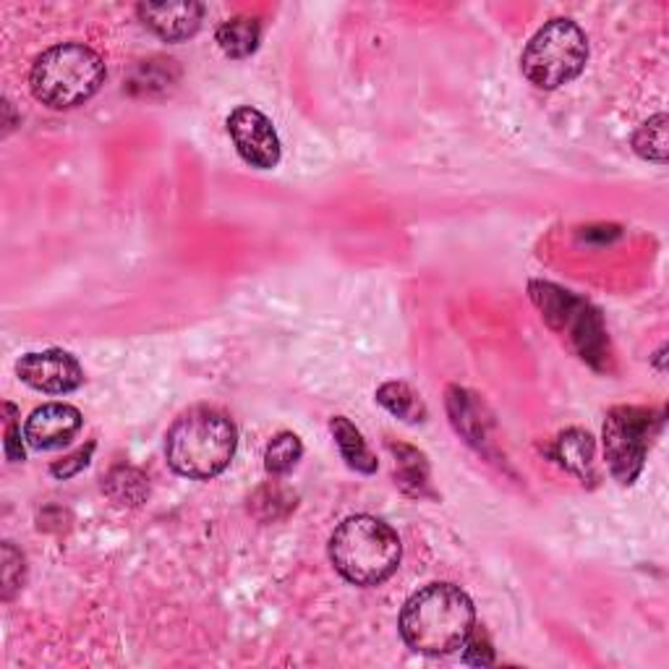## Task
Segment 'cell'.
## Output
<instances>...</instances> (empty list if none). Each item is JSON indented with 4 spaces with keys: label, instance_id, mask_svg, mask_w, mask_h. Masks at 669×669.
<instances>
[{
    "label": "cell",
    "instance_id": "cell-1",
    "mask_svg": "<svg viewBox=\"0 0 669 669\" xmlns=\"http://www.w3.org/2000/svg\"><path fill=\"white\" fill-rule=\"evenodd\" d=\"M476 628V609L466 591L452 583H432L416 591L400 612V636L413 651L445 657L463 649Z\"/></svg>",
    "mask_w": 669,
    "mask_h": 669
},
{
    "label": "cell",
    "instance_id": "cell-17",
    "mask_svg": "<svg viewBox=\"0 0 669 669\" xmlns=\"http://www.w3.org/2000/svg\"><path fill=\"white\" fill-rule=\"evenodd\" d=\"M377 403L385 406L392 416L403 419L408 423L423 421L427 416V406L421 403L419 396L403 382H388L377 390Z\"/></svg>",
    "mask_w": 669,
    "mask_h": 669
},
{
    "label": "cell",
    "instance_id": "cell-4",
    "mask_svg": "<svg viewBox=\"0 0 669 669\" xmlns=\"http://www.w3.org/2000/svg\"><path fill=\"white\" fill-rule=\"evenodd\" d=\"M106 84V63L92 48L79 42L53 44L37 56L29 71V87L42 106L71 110L84 106Z\"/></svg>",
    "mask_w": 669,
    "mask_h": 669
},
{
    "label": "cell",
    "instance_id": "cell-23",
    "mask_svg": "<svg viewBox=\"0 0 669 669\" xmlns=\"http://www.w3.org/2000/svg\"><path fill=\"white\" fill-rule=\"evenodd\" d=\"M94 450V442H89L87 448H81L79 452H73V456L58 460V463H53V476H58V479H71V476H77L81 468H84L89 463V456H92Z\"/></svg>",
    "mask_w": 669,
    "mask_h": 669
},
{
    "label": "cell",
    "instance_id": "cell-12",
    "mask_svg": "<svg viewBox=\"0 0 669 669\" xmlns=\"http://www.w3.org/2000/svg\"><path fill=\"white\" fill-rule=\"evenodd\" d=\"M555 458L578 479H593V437L583 429H568L557 437Z\"/></svg>",
    "mask_w": 669,
    "mask_h": 669
},
{
    "label": "cell",
    "instance_id": "cell-7",
    "mask_svg": "<svg viewBox=\"0 0 669 669\" xmlns=\"http://www.w3.org/2000/svg\"><path fill=\"white\" fill-rule=\"evenodd\" d=\"M659 416L646 408L620 406L605 421V458L620 485H633L643 471L651 437L659 429Z\"/></svg>",
    "mask_w": 669,
    "mask_h": 669
},
{
    "label": "cell",
    "instance_id": "cell-16",
    "mask_svg": "<svg viewBox=\"0 0 669 669\" xmlns=\"http://www.w3.org/2000/svg\"><path fill=\"white\" fill-rule=\"evenodd\" d=\"M448 396H450L448 408L452 416V427H456L471 445H481V440H485V421L479 419L481 411L479 406L473 403V396H468L466 390H458V388H450Z\"/></svg>",
    "mask_w": 669,
    "mask_h": 669
},
{
    "label": "cell",
    "instance_id": "cell-20",
    "mask_svg": "<svg viewBox=\"0 0 669 669\" xmlns=\"http://www.w3.org/2000/svg\"><path fill=\"white\" fill-rule=\"evenodd\" d=\"M303 456V445L299 437L293 432H282L274 437V440L267 445L264 450V468L272 476H282L288 471H293L296 463H299Z\"/></svg>",
    "mask_w": 669,
    "mask_h": 669
},
{
    "label": "cell",
    "instance_id": "cell-19",
    "mask_svg": "<svg viewBox=\"0 0 669 669\" xmlns=\"http://www.w3.org/2000/svg\"><path fill=\"white\" fill-rule=\"evenodd\" d=\"M108 495L113 497L118 505H139L144 502V497L150 495V485L137 468H116L106 481Z\"/></svg>",
    "mask_w": 669,
    "mask_h": 669
},
{
    "label": "cell",
    "instance_id": "cell-24",
    "mask_svg": "<svg viewBox=\"0 0 669 669\" xmlns=\"http://www.w3.org/2000/svg\"><path fill=\"white\" fill-rule=\"evenodd\" d=\"M463 649H466L468 665H492V661H495V653H492V649H489L487 636L476 633V628H473V633L468 636Z\"/></svg>",
    "mask_w": 669,
    "mask_h": 669
},
{
    "label": "cell",
    "instance_id": "cell-13",
    "mask_svg": "<svg viewBox=\"0 0 669 669\" xmlns=\"http://www.w3.org/2000/svg\"><path fill=\"white\" fill-rule=\"evenodd\" d=\"M330 432L334 437V442H338L340 456H343V460L353 468V471H359V473H375L377 471L375 452L367 448V442H363L361 432L353 427L351 421L346 419V416H334V419L330 421Z\"/></svg>",
    "mask_w": 669,
    "mask_h": 669
},
{
    "label": "cell",
    "instance_id": "cell-14",
    "mask_svg": "<svg viewBox=\"0 0 669 669\" xmlns=\"http://www.w3.org/2000/svg\"><path fill=\"white\" fill-rule=\"evenodd\" d=\"M218 40L220 50L230 58H249L259 48L262 40V24L254 17H236L228 19L226 24L218 27Z\"/></svg>",
    "mask_w": 669,
    "mask_h": 669
},
{
    "label": "cell",
    "instance_id": "cell-21",
    "mask_svg": "<svg viewBox=\"0 0 669 669\" xmlns=\"http://www.w3.org/2000/svg\"><path fill=\"white\" fill-rule=\"evenodd\" d=\"M21 572H24V557L13 549L11 541L3 545V599H11L19 589Z\"/></svg>",
    "mask_w": 669,
    "mask_h": 669
},
{
    "label": "cell",
    "instance_id": "cell-10",
    "mask_svg": "<svg viewBox=\"0 0 669 669\" xmlns=\"http://www.w3.org/2000/svg\"><path fill=\"white\" fill-rule=\"evenodd\" d=\"M81 429V413L73 406L48 403L29 416L24 423V440L34 450L66 448Z\"/></svg>",
    "mask_w": 669,
    "mask_h": 669
},
{
    "label": "cell",
    "instance_id": "cell-8",
    "mask_svg": "<svg viewBox=\"0 0 669 669\" xmlns=\"http://www.w3.org/2000/svg\"><path fill=\"white\" fill-rule=\"evenodd\" d=\"M228 133L233 139L238 154L251 168L272 170L280 162V139L270 118L257 108H236L228 116Z\"/></svg>",
    "mask_w": 669,
    "mask_h": 669
},
{
    "label": "cell",
    "instance_id": "cell-22",
    "mask_svg": "<svg viewBox=\"0 0 669 669\" xmlns=\"http://www.w3.org/2000/svg\"><path fill=\"white\" fill-rule=\"evenodd\" d=\"M6 416H9V419H6V442H3L6 458H9L11 463H19V460H24V445H21V432L17 421H13L17 419V408L6 403Z\"/></svg>",
    "mask_w": 669,
    "mask_h": 669
},
{
    "label": "cell",
    "instance_id": "cell-11",
    "mask_svg": "<svg viewBox=\"0 0 669 669\" xmlns=\"http://www.w3.org/2000/svg\"><path fill=\"white\" fill-rule=\"evenodd\" d=\"M139 19L150 27L160 40L183 42L194 37L202 27L204 6L194 0H181V3H139Z\"/></svg>",
    "mask_w": 669,
    "mask_h": 669
},
{
    "label": "cell",
    "instance_id": "cell-18",
    "mask_svg": "<svg viewBox=\"0 0 669 669\" xmlns=\"http://www.w3.org/2000/svg\"><path fill=\"white\" fill-rule=\"evenodd\" d=\"M633 150L641 154L643 160L659 162L665 166L667 162V116L659 113L646 121L641 129L636 131L633 137Z\"/></svg>",
    "mask_w": 669,
    "mask_h": 669
},
{
    "label": "cell",
    "instance_id": "cell-5",
    "mask_svg": "<svg viewBox=\"0 0 669 669\" xmlns=\"http://www.w3.org/2000/svg\"><path fill=\"white\" fill-rule=\"evenodd\" d=\"M589 63V37L576 21L552 19L526 44L520 69L539 89H560Z\"/></svg>",
    "mask_w": 669,
    "mask_h": 669
},
{
    "label": "cell",
    "instance_id": "cell-2",
    "mask_svg": "<svg viewBox=\"0 0 669 669\" xmlns=\"http://www.w3.org/2000/svg\"><path fill=\"white\" fill-rule=\"evenodd\" d=\"M238 448L236 423L218 408L197 406L178 416L166 437L168 466L186 479L207 481L230 466Z\"/></svg>",
    "mask_w": 669,
    "mask_h": 669
},
{
    "label": "cell",
    "instance_id": "cell-3",
    "mask_svg": "<svg viewBox=\"0 0 669 669\" xmlns=\"http://www.w3.org/2000/svg\"><path fill=\"white\" fill-rule=\"evenodd\" d=\"M400 547L392 526L375 516H353L338 526L330 539L334 570L353 586H379L398 570Z\"/></svg>",
    "mask_w": 669,
    "mask_h": 669
},
{
    "label": "cell",
    "instance_id": "cell-15",
    "mask_svg": "<svg viewBox=\"0 0 669 669\" xmlns=\"http://www.w3.org/2000/svg\"><path fill=\"white\" fill-rule=\"evenodd\" d=\"M390 450L396 452L398 458V485L406 495L411 497H423L429 495V466L427 458L421 456L419 450L406 448V445H390Z\"/></svg>",
    "mask_w": 669,
    "mask_h": 669
},
{
    "label": "cell",
    "instance_id": "cell-9",
    "mask_svg": "<svg viewBox=\"0 0 669 669\" xmlns=\"http://www.w3.org/2000/svg\"><path fill=\"white\" fill-rule=\"evenodd\" d=\"M17 375L29 388L48 392V396H66L84 382V371L79 361L66 351L27 353L17 363Z\"/></svg>",
    "mask_w": 669,
    "mask_h": 669
},
{
    "label": "cell",
    "instance_id": "cell-6",
    "mask_svg": "<svg viewBox=\"0 0 669 669\" xmlns=\"http://www.w3.org/2000/svg\"><path fill=\"white\" fill-rule=\"evenodd\" d=\"M531 301L541 309V317L549 327L568 338V343L581 353L583 361L593 367H605L607 359V332L597 309L578 296H572L552 282H531Z\"/></svg>",
    "mask_w": 669,
    "mask_h": 669
}]
</instances>
